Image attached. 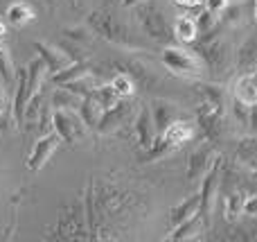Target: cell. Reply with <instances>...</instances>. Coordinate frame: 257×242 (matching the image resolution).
Returning a JSON list of instances; mask_svg holds the SVG:
<instances>
[{"instance_id":"1","label":"cell","mask_w":257,"mask_h":242,"mask_svg":"<svg viewBox=\"0 0 257 242\" xmlns=\"http://www.w3.org/2000/svg\"><path fill=\"white\" fill-rule=\"evenodd\" d=\"M160 61L167 70H172L178 77H190V79H203L205 77V61L201 59L199 52H192L181 45L167 43L160 52Z\"/></svg>"},{"instance_id":"2","label":"cell","mask_w":257,"mask_h":242,"mask_svg":"<svg viewBox=\"0 0 257 242\" xmlns=\"http://www.w3.org/2000/svg\"><path fill=\"white\" fill-rule=\"evenodd\" d=\"M88 23L93 27V32H97L99 36H104L106 41L115 45H124V48H136V39H133L131 30L126 27V23L122 21L117 14L108 12V9H95L88 16Z\"/></svg>"},{"instance_id":"3","label":"cell","mask_w":257,"mask_h":242,"mask_svg":"<svg viewBox=\"0 0 257 242\" xmlns=\"http://www.w3.org/2000/svg\"><path fill=\"white\" fill-rule=\"evenodd\" d=\"M138 21H140V27L149 39L160 41V43H172L176 36H174V25L167 23V16L160 12L156 5L151 3H140L138 5Z\"/></svg>"},{"instance_id":"4","label":"cell","mask_w":257,"mask_h":242,"mask_svg":"<svg viewBox=\"0 0 257 242\" xmlns=\"http://www.w3.org/2000/svg\"><path fill=\"white\" fill-rule=\"evenodd\" d=\"M199 54L205 61V68H210V72H214V77H219L221 72H226L230 68V45L221 36H205L199 45Z\"/></svg>"},{"instance_id":"5","label":"cell","mask_w":257,"mask_h":242,"mask_svg":"<svg viewBox=\"0 0 257 242\" xmlns=\"http://www.w3.org/2000/svg\"><path fill=\"white\" fill-rule=\"evenodd\" d=\"M52 129L61 136L63 143L75 145L77 140H81L88 131V127L84 125L79 111L75 109H54L52 111Z\"/></svg>"},{"instance_id":"6","label":"cell","mask_w":257,"mask_h":242,"mask_svg":"<svg viewBox=\"0 0 257 242\" xmlns=\"http://www.w3.org/2000/svg\"><path fill=\"white\" fill-rule=\"evenodd\" d=\"M59 145H61V136H59L54 129L50 131V134L41 136V138L34 143V147H32L30 156H27V168H30L32 172L43 170V166L52 158V154L57 152Z\"/></svg>"},{"instance_id":"7","label":"cell","mask_w":257,"mask_h":242,"mask_svg":"<svg viewBox=\"0 0 257 242\" xmlns=\"http://www.w3.org/2000/svg\"><path fill=\"white\" fill-rule=\"evenodd\" d=\"M217 158L219 156L214 154V149L210 147V145H201V147H196L194 152L190 154V161H187V179L201 181Z\"/></svg>"},{"instance_id":"8","label":"cell","mask_w":257,"mask_h":242,"mask_svg":"<svg viewBox=\"0 0 257 242\" xmlns=\"http://www.w3.org/2000/svg\"><path fill=\"white\" fill-rule=\"evenodd\" d=\"M133 134H136V140L140 145V149H149L154 145L156 136H158V129H156L154 116H151L149 107H142L138 111L136 120H133Z\"/></svg>"},{"instance_id":"9","label":"cell","mask_w":257,"mask_h":242,"mask_svg":"<svg viewBox=\"0 0 257 242\" xmlns=\"http://www.w3.org/2000/svg\"><path fill=\"white\" fill-rule=\"evenodd\" d=\"M34 50L39 52V57L45 61L50 75L63 70L66 66H70V63L75 61V59H72L70 54L66 52V50L57 48V45H52V43H45V41H34Z\"/></svg>"},{"instance_id":"10","label":"cell","mask_w":257,"mask_h":242,"mask_svg":"<svg viewBox=\"0 0 257 242\" xmlns=\"http://www.w3.org/2000/svg\"><path fill=\"white\" fill-rule=\"evenodd\" d=\"M194 134H196L194 122L185 120V118H176V120H172L163 131H160V136H163L172 147H181V145L190 143V140L194 138Z\"/></svg>"},{"instance_id":"11","label":"cell","mask_w":257,"mask_h":242,"mask_svg":"<svg viewBox=\"0 0 257 242\" xmlns=\"http://www.w3.org/2000/svg\"><path fill=\"white\" fill-rule=\"evenodd\" d=\"M131 120V104L126 100H120L113 109H106L99 120V127H97V134H111V131L120 129L122 125Z\"/></svg>"},{"instance_id":"12","label":"cell","mask_w":257,"mask_h":242,"mask_svg":"<svg viewBox=\"0 0 257 242\" xmlns=\"http://www.w3.org/2000/svg\"><path fill=\"white\" fill-rule=\"evenodd\" d=\"M199 211H201V195L194 193V195L185 197L181 204H176V206L169 211V226L183 224L185 220H190V217L199 215Z\"/></svg>"},{"instance_id":"13","label":"cell","mask_w":257,"mask_h":242,"mask_svg":"<svg viewBox=\"0 0 257 242\" xmlns=\"http://www.w3.org/2000/svg\"><path fill=\"white\" fill-rule=\"evenodd\" d=\"M77 111H79L81 120H84V125L88 127L90 131H97L99 120H102V116H104V111H106V109H104L95 98L86 95V98L81 100V104H79V109H77Z\"/></svg>"},{"instance_id":"14","label":"cell","mask_w":257,"mask_h":242,"mask_svg":"<svg viewBox=\"0 0 257 242\" xmlns=\"http://www.w3.org/2000/svg\"><path fill=\"white\" fill-rule=\"evenodd\" d=\"M232 98H237L239 102L248 104V107L257 104V79L253 77V72H244V75L235 82Z\"/></svg>"},{"instance_id":"15","label":"cell","mask_w":257,"mask_h":242,"mask_svg":"<svg viewBox=\"0 0 257 242\" xmlns=\"http://www.w3.org/2000/svg\"><path fill=\"white\" fill-rule=\"evenodd\" d=\"M235 68L239 72H253L257 68V34H250L248 41L239 48Z\"/></svg>"},{"instance_id":"16","label":"cell","mask_w":257,"mask_h":242,"mask_svg":"<svg viewBox=\"0 0 257 242\" xmlns=\"http://www.w3.org/2000/svg\"><path fill=\"white\" fill-rule=\"evenodd\" d=\"M199 34L201 32H199V25H196V18L183 14V16H178L176 21H174V36H176L181 43H196Z\"/></svg>"},{"instance_id":"17","label":"cell","mask_w":257,"mask_h":242,"mask_svg":"<svg viewBox=\"0 0 257 242\" xmlns=\"http://www.w3.org/2000/svg\"><path fill=\"white\" fill-rule=\"evenodd\" d=\"M149 109H151V116H154V122H156V129H158V134L169 125V122L178 118L176 104L167 102V100H154V104H151Z\"/></svg>"},{"instance_id":"18","label":"cell","mask_w":257,"mask_h":242,"mask_svg":"<svg viewBox=\"0 0 257 242\" xmlns=\"http://www.w3.org/2000/svg\"><path fill=\"white\" fill-rule=\"evenodd\" d=\"M5 16H7V23L14 27H25L30 25L32 21L36 18L34 9L30 7L27 3H23V0H16V3H12L7 7V12H5Z\"/></svg>"},{"instance_id":"19","label":"cell","mask_w":257,"mask_h":242,"mask_svg":"<svg viewBox=\"0 0 257 242\" xmlns=\"http://www.w3.org/2000/svg\"><path fill=\"white\" fill-rule=\"evenodd\" d=\"M88 72H93V70H90V63L88 61H72L70 66H66L63 70L54 72V75H52V84L63 86V84H68V82H72V79H79V77L88 75Z\"/></svg>"},{"instance_id":"20","label":"cell","mask_w":257,"mask_h":242,"mask_svg":"<svg viewBox=\"0 0 257 242\" xmlns=\"http://www.w3.org/2000/svg\"><path fill=\"white\" fill-rule=\"evenodd\" d=\"M201 229H203V217L199 213V215L185 220L183 224L172 226V233L167 235V240H192L196 233H201Z\"/></svg>"},{"instance_id":"21","label":"cell","mask_w":257,"mask_h":242,"mask_svg":"<svg viewBox=\"0 0 257 242\" xmlns=\"http://www.w3.org/2000/svg\"><path fill=\"white\" fill-rule=\"evenodd\" d=\"M81 95H77V93H72L70 89H66V86H57L54 89V93L50 95V102H52V107L54 109H79V104H81Z\"/></svg>"},{"instance_id":"22","label":"cell","mask_w":257,"mask_h":242,"mask_svg":"<svg viewBox=\"0 0 257 242\" xmlns=\"http://www.w3.org/2000/svg\"><path fill=\"white\" fill-rule=\"evenodd\" d=\"M111 86L115 89V93L120 95L122 100H128L136 95V79L128 75L126 70H120L115 77L111 79Z\"/></svg>"},{"instance_id":"23","label":"cell","mask_w":257,"mask_h":242,"mask_svg":"<svg viewBox=\"0 0 257 242\" xmlns=\"http://www.w3.org/2000/svg\"><path fill=\"white\" fill-rule=\"evenodd\" d=\"M90 98H95L99 104H102L104 109H113L117 102H120V95L115 93V89H113L111 84H97L93 89V93H90Z\"/></svg>"},{"instance_id":"24","label":"cell","mask_w":257,"mask_h":242,"mask_svg":"<svg viewBox=\"0 0 257 242\" xmlns=\"http://www.w3.org/2000/svg\"><path fill=\"white\" fill-rule=\"evenodd\" d=\"M0 77H3L7 84H12V82L16 79V66H14V61H12L7 41H0Z\"/></svg>"},{"instance_id":"25","label":"cell","mask_w":257,"mask_h":242,"mask_svg":"<svg viewBox=\"0 0 257 242\" xmlns=\"http://www.w3.org/2000/svg\"><path fill=\"white\" fill-rule=\"evenodd\" d=\"M63 36H66L68 41H72V43H79V45H86L95 39L93 30H90L88 25H68L66 30H63Z\"/></svg>"},{"instance_id":"26","label":"cell","mask_w":257,"mask_h":242,"mask_svg":"<svg viewBox=\"0 0 257 242\" xmlns=\"http://www.w3.org/2000/svg\"><path fill=\"white\" fill-rule=\"evenodd\" d=\"M241 204H244V195L241 193H232L226 197V211H223V215H226L228 222H235L241 215Z\"/></svg>"},{"instance_id":"27","label":"cell","mask_w":257,"mask_h":242,"mask_svg":"<svg viewBox=\"0 0 257 242\" xmlns=\"http://www.w3.org/2000/svg\"><path fill=\"white\" fill-rule=\"evenodd\" d=\"M9 116H12V100H9L3 82H0V131L7 127V118Z\"/></svg>"},{"instance_id":"28","label":"cell","mask_w":257,"mask_h":242,"mask_svg":"<svg viewBox=\"0 0 257 242\" xmlns=\"http://www.w3.org/2000/svg\"><path fill=\"white\" fill-rule=\"evenodd\" d=\"M219 23L217 16H212V14L208 12V9H203V12L196 16V25H199V32L205 36H210V32H212V27Z\"/></svg>"},{"instance_id":"29","label":"cell","mask_w":257,"mask_h":242,"mask_svg":"<svg viewBox=\"0 0 257 242\" xmlns=\"http://www.w3.org/2000/svg\"><path fill=\"white\" fill-rule=\"evenodd\" d=\"M228 5H230V0H203V9H208L217 18H221V14L228 9Z\"/></svg>"},{"instance_id":"30","label":"cell","mask_w":257,"mask_h":242,"mask_svg":"<svg viewBox=\"0 0 257 242\" xmlns=\"http://www.w3.org/2000/svg\"><path fill=\"white\" fill-rule=\"evenodd\" d=\"M241 215L255 220L257 217V195H246L244 204H241Z\"/></svg>"},{"instance_id":"31","label":"cell","mask_w":257,"mask_h":242,"mask_svg":"<svg viewBox=\"0 0 257 242\" xmlns=\"http://www.w3.org/2000/svg\"><path fill=\"white\" fill-rule=\"evenodd\" d=\"M248 129H250V134H253V136H257V104H253V107H250Z\"/></svg>"},{"instance_id":"32","label":"cell","mask_w":257,"mask_h":242,"mask_svg":"<svg viewBox=\"0 0 257 242\" xmlns=\"http://www.w3.org/2000/svg\"><path fill=\"white\" fill-rule=\"evenodd\" d=\"M176 5L181 7H187V9H194V7H203V0H174Z\"/></svg>"},{"instance_id":"33","label":"cell","mask_w":257,"mask_h":242,"mask_svg":"<svg viewBox=\"0 0 257 242\" xmlns=\"http://www.w3.org/2000/svg\"><path fill=\"white\" fill-rule=\"evenodd\" d=\"M0 41H7V23L0 18Z\"/></svg>"},{"instance_id":"34","label":"cell","mask_w":257,"mask_h":242,"mask_svg":"<svg viewBox=\"0 0 257 242\" xmlns=\"http://www.w3.org/2000/svg\"><path fill=\"white\" fill-rule=\"evenodd\" d=\"M140 3H145V0H122V7H138Z\"/></svg>"},{"instance_id":"35","label":"cell","mask_w":257,"mask_h":242,"mask_svg":"<svg viewBox=\"0 0 257 242\" xmlns=\"http://www.w3.org/2000/svg\"><path fill=\"white\" fill-rule=\"evenodd\" d=\"M43 3H45V5H48V7H50V9H54V7H57V0H43Z\"/></svg>"},{"instance_id":"36","label":"cell","mask_w":257,"mask_h":242,"mask_svg":"<svg viewBox=\"0 0 257 242\" xmlns=\"http://www.w3.org/2000/svg\"><path fill=\"white\" fill-rule=\"evenodd\" d=\"M253 16H255V21H257V0H253Z\"/></svg>"},{"instance_id":"37","label":"cell","mask_w":257,"mask_h":242,"mask_svg":"<svg viewBox=\"0 0 257 242\" xmlns=\"http://www.w3.org/2000/svg\"><path fill=\"white\" fill-rule=\"evenodd\" d=\"M253 77H255V79H257V68H255V70H253Z\"/></svg>"},{"instance_id":"38","label":"cell","mask_w":257,"mask_h":242,"mask_svg":"<svg viewBox=\"0 0 257 242\" xmlns=\"http://www.w3.org/2000/svg\"><path fill=\"white\" fill-rule=\"evenodd\" d=\"M232 3H239V0H232Z\"/></svg>"}]
</instances>
